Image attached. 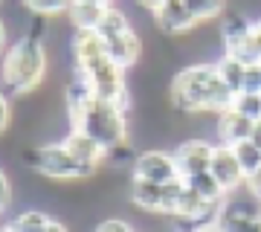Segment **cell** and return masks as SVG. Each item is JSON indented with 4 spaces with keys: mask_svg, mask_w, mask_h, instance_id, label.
Masks as SVG:
<instances>
[{
    "mask_svg": "<svg viewBox=\"0 0 261 232\" xmlns=\"http://www.w3.org/2000/svg\"><path fill=\"white\" fill-rule=\"evenodd\" d=\"M61 142H64V148L70 151V154H75V157L82 160V163H87L90 168H99L102 166V160H105V154H108L96 139H90L84 131H79V128H70V134H64Z\"/></svg>",
    "mask_w": 261,
    "mask_h": 232,
    "instance_id": "12",
    "label": "cell"
},
{
    "mask_svg": "<svg viewBox=\"0 0 261 232\" xmlns=\"http://www.w3.org/2000/svg\"><path fill=\"white\" fill-rule=\"evenodd\" d=\"M9 122H12V105L6 99V93L0 90V134L9 128Z\"/></svg>",
    "mask_w": 261,
    "mask_h": 232,
    "instance_id": "27",
    "label": "cell"
},
{
    "mask_svg": "<svg viewBox=\"0 0 261 232\" xmlns=\"http://www.w3.org/2000/svg\"><path fill=\"white\" fill-rule=\"evenodd\" d=\"M35 171L49 177V180H58V183H70V180H87V177H93L96 168H90L75 154H70L64 148V142L58 139V142H47V145L35 148Z\"/></svg>",
    "mask_w": 261,
    "mask_h": 232,
    "instance_id": "4",
    "label": "cell"
},
{
    "mask_svg": "<svg viewBox=\"0 0 261 232\" xmlns=\"http://www.w3.org/2000/svg\"><path fill=\"white\" fill-rule=\"evenodd\" d=\"M212 232H224V229H218V226H215V229H212Z\"/></svg>",
    "mask_w": 261,
    "mask_h": 232,
    "instance_id": "35",
    "label": "cell"
},
{
    "mask_svg": "<svg viewBox=\"0 0 261 232\" xmlns=\"http://www.w3.org/2000/svg\"><path fill=\"white\" fill-rule=\"evenodd\" d=\"M215 145L218 142H206V139H186L174 148V163L180 168V177L186 180L192 174H200V171H209V163H212Z\"/></svg>",
    "mask_w": 261,
    "mask_h": 232,
    "instance_id": "8",
    "label": "cell"
},
{
    "mask_svg": "<svg viewBox=\"0 0 261 232\" xmlns=\"http://www.w3.org/2000/svg\"><path fill=\"white\" fill-rule=\"evenodd\" d=\"M44 232H73V229H70L67 223H61V221H49V223H47V229H44Z\"/></svg>",
    "mask_w": 261,
    "mask_h": 232,
    "instance_id": "29",
    "label": "cell"
},
{
    "mask_svg": "<svg viewBox=\"0 0 261 232\" xmlns=\"http://www.w3.org/2000/svg\"><path fill=\"white\" fill-rule=\"evenodd\" d=\"M0 232H15V229H12L9 223H6V226H0Z\"/></svg>",
    "mask_w": 261,
    "mask_h": 232,
    "instance_id": "34",
    "label": "cell"
},
{
    "mask_svg": "<svg viewBox=\"0 0 261 232\" xmlns=\"http://www.w3.org/2000/svg\"><path fill=\"white\" fill-rule=\"evenodd\" d=\"M232 108L241 111L244 116H250L252 122H258L261 119V93H250V90L238 93V96L232 99Z\"/></svg>",
    "mask_w": 261,
    "mask_h": 232,
    "instance_id": "23",
    "label": "cell"
},
{
    "mask_svg": "<svg viewBox=\"0 0 261 232\" xmlns=\"http://www.w3.org/2000/svg\"><path fill=\"white\" fill-rule=\"evenodd\" d=\"M183 192V177L174 183H151V180H137L130 183V203L142 209L145 215H174L177 197Z\"/></svg>",
    "mask_w": 261,
    "mask_h": 232,
    "instance_id": "6",
    "label": "cell"
},
{
    "mask_svg": "<svg viewBox=\"0 0 261 232\" xmlns=\"http://www.w3.org/2000/svg\"><path fill=\"white\" fill-rule=\"evenodd\" d=\"M209 171L215 174V180L226 189V195L229 192H238L244 189L247 183V174H244L241 163L235 157L232 145H215V154H212V163H209Z\"/></svg>",
    "mask_w": 261,
    "mask_h": 232,
    "instance_id": "10",
    "label": "cell"
},
{
    "mask_svg": "<svg viewBox=\"0 0 261 232\" xmlns=\"http://www.w3.org/2000/svg\"><path fill=\"white\" fill-rule=\"evenodd\" d=\"M134 177L151 183H174L180 180V168L174 163V154L168 151H142L134 160Z\"/></svg>",
    "mask_w": 261,
    "mask_h": 232,
    "instance_id": "7",
    "label": "cell"
},
{
    "mask_svg": "<svg viewBox=\"0 0 261 232\" xmlns=\"http://www.w3.org/2000/svg\"><path fill=\"white\" fill-rule=\"evenodd\" d=\"M6 49H9V46H6V23L0 20V56H3Z\"/></svg>",
    "mask_w": 261,
    "mask_h": 232,
    "instance_id": "30",
    "label": "cell"
},
{
    "mask_svg": "<svg viewBox=\"0 0 261 232\" xmlns=\"http://www.w3.org/2000/svg\"><path fill=\"white\" fill-rule=\"evenodd\" d=\"M105 12H108V6H99V3H79V0H75L67 15H70L73 29H96L102 23Z\"/></svg>",
    "mask_w": 261,
    "mask_h": 232,
    "instance_id": "16",
    "label": "cell"
},
{
    "mask_svg": "<svg viewBox=\"0 0 261 232\" xmlns=\"http://www.w3.org/2000/svg\"><path fill=\"white\" fill-rule=\"evenodd\" d=\"M105 46H108V56H111L122 70H130V67L140 61V53H142V41H140V35L134 32V27H130L128 32H122V35H116V38H108Z\"/></svg>",
    "mask_w": 261,
    "mask_h": 232,
    "instance_id": "13",
    "label": "cell"
},
{
    "mask_svg": "<svg viewBox=\"0 0 261 232\" xmlns=\"http://www.w3.org/2000/svg\"><path fill=\"white\" fill-rule=\"evenodd\" d=\"M235 93L224 84L215 64H189L171 82V102L183 113H221L232 108Z\"/></svg>",
    "mask_w": 261,
    "mask_h": 232,
    "instance_id": "1",
    "label": "cell"
},
{
    "mask_svg": "<svg viewBox=\"0 0 261 232\" xmlns=\"http://www.w3.org/2000/svg\"><path fill=\"white\" fill-rule=\"evenodd\" d=\"M218 229H224V232H261V215L258 218H241V215H224L221 212Z\"/></svg>",
    "mask_w": 261,
    "mask_h": 232,
    "instance_id": "22",
    "label": "cell"
},
{
    "mask_svg": "<svg viewBox=\"0 0 261 232\" xmlns=\"http://www.w3.org/2000/svg\"><path fill=\"white\" fill-rule=\"evenodd\" d=\"M154 12V23H157L160 32H166V35H186L192 29L197 27L195 15L189 12L186 0H163Z\"/></svg>",
    "mask_w": 261,
    "mask_h": 232,
    "instance_id": "9",
    "label": "cell"
},
{
    "mask_svg": "<svg viewBox=\"0 0 261 232\" xmlns=\"http://www.w3.org/2000/svg\"><path fill=\"white\" fill-rule=\"evenodd\" d=\"M93 232H134V226L128 221H122V218H108V221L96 223Z\"/></svg>",
    "mask_w": 261,
    "mask_h": 232,
    "instance_id": "24",
    "label": "cell"
},
{
    "mask_svg": "<svg viewBox=\"0 0 261 232\" xmlns=\"http://www.w3.org/2000/svg\"><path fill=\"white\" fill-rule=\"evenodd\" d=\"M215 67H218V75L224 79V84L235 93V96L244 93V84H247V64H244L241 58L224 53V56L215 61Z\"/></svg>",
    "mask_w": 261,
    "mask_h": 232,
    "instance_id": "14",
    "label": "cell"
},
{
    "mask_svg": "<svg viewBox=\"0 0 261 232\" xmlns=\"http://www.w3.org/2000/svg\"><path fill=\"white\" fill-rule=\"evenodd\" d=\"M27 9H32L35 15H44V18H56V15H67L70 6L75 0H20Z\"/></svg>",
    "mask_w": 261,
    "mask_h": 232,
    "instance_id": "20",
    "label": "cell"
},
{
    "mask_svg": "<svg viewBox=\"0 0 261 232\" xmlns=\"http://www.w3.org/2000/svg\"><path fill=\"white\" fill-rule=\"evenodd\" d=\"M252 125L255 122L250 116H244L241 111H235V108H226V111L218 113V145H238L244 139L252 137Z\"/></svg>",
    "mask_w": 261,
    "mask_h": 232,
    "instance_id": "11",
    "label": "cell"
},
{
    "mask_svg": "<svg viewBox=\"0 0 261 232\" xmlns=\"http://www.w3.org/2000/svg\"><path fill=\"white\" fill-rule=\"evenodd\" d=\"M75 70L87 79L96 99L116 102V105L128 108V87H125V73L128 70H122L111 56H102V58H96V61H90V64L75 67Z\"/></svg>",
    "mask_w": 261,
    "mask_h": 232,
    "instance_id": "5",
    "label": "cell"
},
{
    "mask_svg": "<svg viewBox=\"0 0 261 232\" xmlns=\"http://www.w3.org/2000/svg\"><path fill=\"white\" fill-rule=\"evenodd\" d=\"M79 3H99V6H113V0H79Z\"/></svg>",
    "mask_w": 261,
    "mask_h": 232,
    "instance_id": "33",
    "label": "cell"
},
{
    "mask_svg": "<svg viewBox=\"0 0 261 232\" xmlns=\"http://www.w3.org/2000/svg\"><path fill=\"white\" fill-rule=\"evenodd\" d=\"M12 203V183L9 177L3 174V168H0V212H6Z\"/></svg>",
    "mask_w": 261,
    "mask_h": 232,
    "instance_id": "26",
    "label": "cell"
},
{
    "mask_svg": "<svg viewBox=\"0 0 261 232\" xmlns=\"http://www.w3.org/2000/svg\"><path fill=\"white\" fill-rule=\"evenodd\" d=\"M244 90L261 93V61H258V64H250V67H247V84H244Z\"/></svg>",
    "mask_w": 261,
    "mask_h": 232,
    "instance_id": "25",
    "label": "cell"
},
{
    "mask_svg": "<svg viewBox=\"0 0 261 232\" xmlns=\"http://www.w3.org/2000/svg\"><path fill=\"white\" fill-rule=\"evenodd\" d=\"M128 29H130V23L125 18V12H119L116 6H108V12H105L102 23L96 27V32L102 35V41H108V38H116L122 32H128Z\"/></svg>",
    "mask_w": 261,
    "mask_h": 232,
    "instance_id": "18",
    "label": "cell"
},
{
    "mask_svg": "<svg viewBox=\"0 0 261 232\" xmlns=\"http://www.w3.org/2000/svg\"><path fill=\"white\" fill-rule=\"evenodd\" d=\"M252 142H255V145H258V148H261V119L258 122H255V125H252Z\"/></svg>",
    "mask_w": 261,
    "mask_h": 232,
    "instance_id": "31",
    "label": "cell"
},
{
    "mask_svg": "<svg viewBox=\"0 0 261 232\" xmlns=\"http://www.w3.org/2000/svg\"><path fill=\"white\" fill-rule=\"evenodd\" d=\"M142 6H145V9H157L160 3H163V0H140Z\"/></svg>",
    "mask_w": 261,
    "mask_h": 232,
    "instance_id": "32",
    "label": "cell"
},
{
    "mask_svg": "<svg viewBox=\"0 0 261 232\" xmlns=\"http://www.w3.org/2000/svg\"><path fill=\"white\" fill-rule=\"evenodd\" d=\"M73 128L84 131L90 139H96L108 154L122 148L128 142V108L105 99H90L84 111L73 119Z\"/></svg>",
    "mask_w": 261,
    "mask_h": 232,
    "instance_id": "3",
    "label": "cell"
},
{
    "mask_svg": "<svg viewBox=\"0 0 261 232\" xmlns=\"http://www.w3.org/2000/svg\"><path fill=\"white\" fill-rule=\"evenodd\" d=\"M49 221L53 218L47 212H41V209H23V212H18L9 221V226L15 232H44Z\"/></svg>",
    "mask_w": 261,
    "mask_h": 232,
    "instance_id": "17",
    "label": "cell"
},
{
    "mask_svg": "<svg viewBox=\"0 0 261 232\" xmlns=\"http://www.w3.org/2000/svg\"><path fill=\"white\" fill-rule=\"evenodd\" d=\"M189 12L195 15L197 23H206V20H215L221 12H224L226 0H186Z\"/></svg>",
    "mask_w": 261,
    "mask_h": 232,
    "instance_id": "21",
    "label": "cell"
},
{
    "mask_svg": "<svg viewBox=\"0 0 261 232\" xmlns=\"http://www.w3.org/2000/svg\"><path fill=\"white\" fill-rule=\"evenodd\" d=\"M186 186L195 192L197 197H203L206 203H224L226 200V189L215 180L212 171H200V174L186 177Z\"/></svg>",
    "mask_w": 261,
    "mask_h": 232,
    "instance_id": "15",
    "label": "cell"
},
{
    "mask_svg": "<svg viewBox=\"0 0 261 232\" xmlns=\"http://www.w3.org/2000/svg\"><path fill=\"white\" fill-rule=\"evenodd\" d=\"M244 189H247V192H250L252 197H258V200H261V168L255 171V174H250V177H247V183H244Z\"/></svg>",
    "mask_w": 261,
    "mask_h": 232,
    "instance_id": "28",
    "label": "cell"
},
{
    "mask_svg": "<svg viewBox=\"0 0 261 232\" xmlns=\"http://www.w3.org/2000/svg\"><path fill=\"white\" fill-rule=\"evenodd\" d=\"M232 151H235V157H238V163H241V168H244L247 177L255 174V171L261 168V148L252 142V139H244V142L232 145Z\"/></svg>",
    "mask_w": 261,
    "mask_h": 232,
    "instance_id": "19",
    "label": "cell"
},
{
    "mask_svg": "<svg viewBox=\"0 0 261 232\" xmlns=\"http://www.w3.org/2000/svg\"><path fill=\"white\" fill-rule=\"evenodd\" d=\"M47 79V49L35 35H27L3 53L0 82L12 96H29Z\"/></svg>",
    "mask_w": 261,
    "mask_h": 232,
    "instance_id": "2",
    "label": "cell"
}]
</instances>
